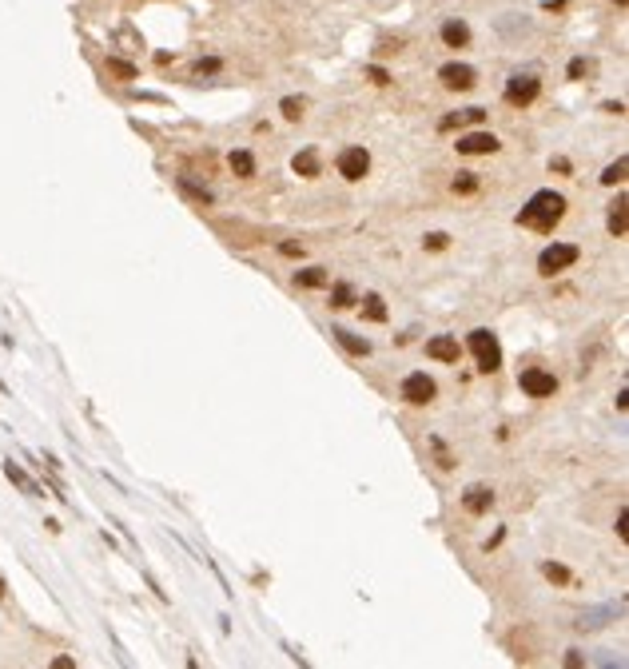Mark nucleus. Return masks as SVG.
Instances as JSON below:
<instances>
[{"instance_id":"1","label":"nucleus","mask_w":629,"mask_h":669,"mask_svg":"<svg viewBox=\"0 0 629 669\" xmlns=\"http://www.w3.org/2000/svg\"><path fill=\"white\" fill-rule=\"evenodd\" d=\"M566 215V200L558 192H538L534 200L518 212V223L522 227H534V232H554V223Z\"/></svg>"},{"instance_id":"2","label":"nucleus","mask_w":629,"mask_h":669,"mask_svg":"<svg viewBox=\"0 0 629 669\" xmlns=\"http://www.w3.org/2000/svg\"><path fill=\"white\" fill-rule=\"evenodd\" d=\"M470 351H474L478 359V371H486V375H494L498 366H502V347H498V339L486 331V327H478V331H470Z\"/></svg>"},{"instance_id":"3","label":"nucleus","mask_w":629,"mask_h":669,"mask_svg":"<svg viewBox=\"0 0 629 669\" xmlns=\"http://www.w3.org/2000/svg\"><path fill=\"white\" fill-rule=\"evenodd\" d=\"M578 244H549L546 251L538 255V271L542 275H558V271H566V267H574L578 263Z\"/></svg>"},{"instance_id":"4","label":"nucleus","mask_w":629,"mask_h":669,"mask_svg":"<svg viewBox=\"0 0 629 669\" xmlns=\"http://www.w3.org/2000/svg\"><path fill=\"white\" fill-rule=\"evenodd\" d=\"M542 92V80L538 76H530V72H518V76H510L506 80V100L514 104V108H526V104L538 100Z\"/></svg>"},{"instance_id":"5","label":"nucleus","mask_w":629,"mask_h":669,"mask_svg":"<svg viewBox=\"0 0 629 669\" xmlns=\"http://www.w3.org/2000/svg\"><path fill=\"white\" fill-rule=\"evenodd\" d=\"M434 395H438V386H434V379H430L427 371H415V375L403 379V398L410 406H427Z\"/></svg>"},{"instance_id":"6","label":"nucleus","mask_w":629,"mask_h":669,"mask_svg":"<svg viewBox=\"0 0 629 669\" xmlns=\"http://www.w3.org/2000/svg\"><path fill=\"white\" fill-rule=\"evenodd\" d=\"M366 172H371V156H366V148H343V152H339V175H343V180L359 183Z\"/></svg>"},{"instance_id":"7","label":"nucleus","mask_w":629,"mask_h":669,"mask_svg":"<svg viewBox=\"0 0 629 669\" xmlns=\"http://www.w3.org/2000/svg\"><path fill=\"white\" fill-rule=\"evenodd\" d=\"M522 391H526L530 398H549L554 391H558V379L549 375V371H542V366H530V371H522Z\"/></svg>"},{"instance_id":"8","label":"nucleus","mask_w":629,"mask_h":669,"mask_svg":"<svg viewBox=\"0 0 629 669\" xmlns=\"http://www.w3.org/2000/svg\"><path fill=\"white\" fill-rule=\"evenodd\" d=\"M438 80L447 84V88H454V92H466V88H474L478 72L470 68V64H462V60H450V64L438 68Z\"/></svg>"},{"instance_id":"9","label":"nucleus","mask_w":629,"mask_h":669,"mask_svg":"<svg viewBox=\"0 0 629 669\" xmlns=\"http://www.w3.org/2000/svg\"><path fill=\"white\" fill-rule=\"evenodd\" d=\"M502 143H498L494 132H470V136H458V152L462 156H494Z\"/></svg>"},{"instance_id":"10","label":"nucleus","mask_w":629,"mask_h":669,"mask_svg":"<svg viewBox=\"0 0 629 669\" xmlns=\"http://www.w3.org/2000/svg\"><path fill=\"white\" fill-rule=\"evenodd\" d=\"M427 355L438 359V363H458V339L454 334H434L427 343Z\"/></svg>"},{"instance_id":"11","label":"nucleus","mask_w":629,"mask_h":669,"mask_svg":"<svg viewBox=\"0 0 629 669\" xmlns=\"http://www.w3.org/2000/svg\"><path fill=\"white\" fill-rule=\"evenodd\" d=\"M462 506H466L470 514H486V510L494 506V494H490V486H470L466 494H462Z\"/></svg>"},{"instance_id":"12","label":"nucleus","mask_w":629,"mask_h":669,"mask_svg":"<svg viewBox=\"0 0 629 669\" xmlns=\"http://www.w3.org/2000/svg\"><path fill=\"white\" fill-rule=\"evenodd\" d=\"M442 40H447V48H466L470 44V24L466 21H447L442 24Z\"/></svg>"},{"instance_id":"13","label":"nucleus","mask_w":629,"mask_h":669,"mask_svg":"<svg viewBox=\"0 0 629 669\" xmlns=\"http://www.w3.org/2000/svg\"><path fill=\"white\" fill-rule=\"evenodd\" d=\"M291 168H295V175H303V180H314V175H319V152H314V148H303V152H295Z\"/></svg>"},{"instance_id":"14","label":"nucleus","mask_w":629,"mask_h":669,"mask_svg":"<svg viewBox=\"0 0 629 669\" xmlns=\"http://www.w3.org/2000/svg\"><path fill=\"white\" fill-rule=\"evenodd\" d=\"M482 120H486V111H482V108H466V111H450V116H442L438 128L450 132V128H462V124H482Z\"/></svg>"},{"instance_id":"15","label":"nucleus","mask_w":629,"mask_h":669,"mask_svg":"<svg viewBox=\"0 0 629 669\" xmlns=\"http://www.w3.org/2000/svg\"><path fill=\"white\" fill-rule=\"evenodd\" d=\"M331 334H335V339L346 347V351H351V355H371V343H366V339H359L355 331H346V327H335Z\"/></svg>"},{"instance_id":"16","label":"nucleus","mask_w":629,"mask_h":669,"mask_svg":"<svg viewBox=\"0 0 629 669\" xmlns=\"http://www.w3.org/2000/svg\"><path fill=\"white\" fill-rule=\"evenodd\" d=\"M4 474H9V482H12V486H21L24 494H32V498H40V486H36V482H32V478L24 474V470L16 467V462H4Z\"/></svg>"},{"instance_id":"17","label":"nucleus","mask_w":629,"mask_h":669,"mask_svg":"<svg viewBox=\"0 0 629 669\" xmlns=\"http://www.w3.org/2000/svg\"><path fill=\"white\" fill-rule=\"evenodd\" d=\"M231 172L239 175V180H251V175H255V156L244 152V148H239V152H231Z\"/></svg>"},{"instance_id":"18","label":"nucleus","mask_w":629,"mask_h":669,"mask_svg":"<svg viewBox=\"0 0 629 669\" xmlns=\"http://www.w3.org/2000/svg\"><path fill=\"white\" fill-rule=\"evenodd\" d=\"M363 315L371 319V323H386V303L378 299V295H366V299H363Z\"/></svg>"},{"instance_id":"19","label":"nucleus","mask_w":629,"mask_h":669,"mask_svg":"<svg viewBox=\"0 0 629 669\" xmlns=\"http://www.w3.org/2000/svg\"><path fill=\"white\" fill-rule=\"evenodd\" d=\"M625 172H629V160H625V156H618V163H609L606 172H601V183H606V187H613V183L625 180Z\"/></svg>"},{"instance_id":"20","label":"nucleus","mask_w":629,"mask_h":669,"mask_svg":"<svg viewBox=\"0 0 629 669\" xmlns=\"http://www.w3.org/2000/svg\"><path fill=\"white\" fill-rule=\"evenodd\" d=\"M295 283H299V287H323V283H327V271H323V267H307V271H295Z\"/></svg>"},{"instance_id":"21","label":"nucleus","mask_w":629,"mask_h":669,"mask_svg":"<svg viewBox=\"0 0 629 669\" xmlns=\"http://www.w3.org/2000/svg\"><path fill=\"white\" fill-rule=\"evenodd\" d=\"M180 192L192 195L195 203H212V192H207V187H199V183H192L187 175H180Z\"/></svg>"},{"instance_id":"22","label":"nucleus","mask_w":629,"mask_h":669,"mask_svg":"<svg viewBox=\"0 0 629 669\" xmlns=\"http://www.w3.org/2000/svg\"><path fill=\"white\" fill-rule=\"evenodd\" d=\"M355 303V287L351 283H335L331 287V307H351Z\"/></svg>"},{"instance_id":"23","label":"nucleus","mask_w":629,"mask_h":669,"mask_svg":"<svg viewBox=\"0 0 629 669\" xmlns=\"http://www.w3.org/2000/svg\"><path fill=\"white\" fill-rule=\"evenodd\" d=\"M609 232L618 235V239L625 235V200L613 203V212H609Z\"/></svg>"},{"instance_id":"24","label":"nucleus","mask_w":629,"mask_h":669,"mask_svg":"<svg viewBox=\"0 0 629 669\" xmlns=\"http://www.w3.org/2000/svg\"><path fill=\"white\" fill-rule=\"evenodd\" d=\"M108 72L112 76H120V80H136V68L128 60H120V56H108Z\"/></svg>"},{"instance_id":"25","label":"nucleus","mask_w":629,"mask_h":669,"mask_svg":"<svg viewBox=\"0 0 629 669\" xmlns=\"http://www.w3.org/2000/svg\"><path fill=\"white\" fill-rule=\"evenodd\" d=\"M307 108V100H299V96H283V104H279V111H283L287 120H299Z\"/></svg>"},{"instance_id":"26","label":"nucleus","mask_w":629,"mask_h":669,"mask_svg":"<svg viewBox=\"0 0 629 669\" xmlns=\"http://www.w3.org/2000/svg\"><path fill=\"white\" fill-rule=\"evenodd\" d=\"M542 574H546L549 582H558V586H569V570L558 566V562H546V566H542Z\"/></svg>"},{"instance_id":"27","label":"nucleus","mask_w":629,"mask_h":669,"mask_svg":"<svg viewBox=\"0 0 629 669\" xmlns=\"http://www.w3.org/2000/svg\"><path fill=\"white\" fill-rule=\"evenodd\" d=\"M454 192L458 195H470V192H478V175H470V172H462L454 180Z\"/></svg>"},{"instance_id":"28","label":"nucleus","mask_w":629,"mask_h":669,"mask_svg":"<svg viewBox=\"0 0 629 669\" xmlns=\"http://www.w3.org/2000/svg\"><path fill=\"white\" fill-rule=\"evenodd\" d=\"M219 68H224V60H219V56H207V60L195 64V76H215Z\"/></svg>"},{"instance_id":"29","label":"nucleus","mask_w":629,"mask_h":669,"mask_svg":"<svg viewBox=\"0 0 629 669\" xmlns=\"http://www.w3.org/2000/svg\"><path fill=\"white\" fill-rule=\"evenodd\" d=\"M422 244H427V247H430V251H442V247H447V244H450V235H447V232H430V235H427V239H422Z\"/></svg>"},{"instance_id":"30","label":"nucleus","mask_w":629,"mask_h":669,"mask_svg":"<svg viewBox=\"0 0 629 669\" xmlns=\"http://www.w3.org/2000/svg\"><path fill=\"white\" fill-rule=\"evenodd\" d=\"M366 76H371L375 84H390V72H386V68H378V64H371V68H366Z\"/></svg>"},{"instance_id":"31","label":"nucleus","mask_w":629,"mask_h":669,"mask_svg":"<svg viewBox=\"0 0 629 669\" xmlns=\"http://www.w3.org/2000/svg\"><path fill=\"white\" fill-rule=\"evenodd\" d=\"M279 255H287V259H295V255H303V247H299V244H279Z\"/></svg>"},{"instance_id":"32","label":"nucleus","mask_w":629,"mask_h":669,"mask_svg":"<svg viewBox=\"0 0 629 669\" xmlns=\"http://www.w3.org/2000/svg\"><path fill=\"white\" fill-rule=\"evenodd\" d=\"M581 72H586V60H581V56H578V60H569V80H578Z\"/></svg>"},{"instance_id":"33","label":"nucleus","mask_w":629,"mask_h":669,"mask_svg":"<svg viewBox=\"0 0 629 669\" xmlns=\"http://www.w3.org/2000/svg\"><path fill=\"white\" fill-rule=\"evenodd\" d=\"M625 522H629V510H618V534H621V538L629 534V530H625Z\"/></svg>"}]
</instances>
